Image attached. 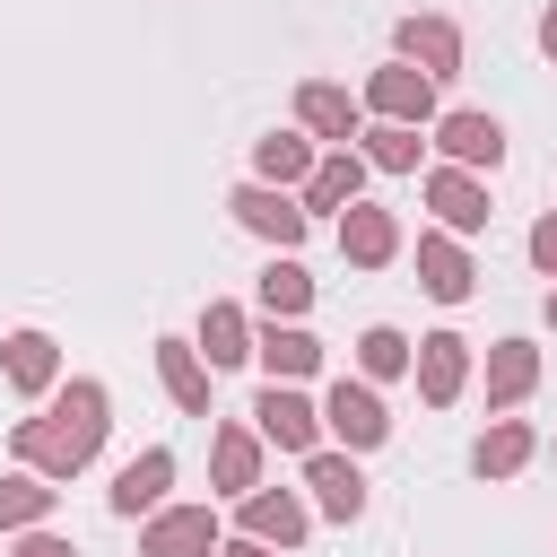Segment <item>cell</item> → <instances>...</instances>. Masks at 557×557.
<instances>
[{
    "mask_svg": "<svg viewBox=\"0 0 557 557\" xmlns=\"http://www.w3.org/2000/svg\"><path fill=\"white\" fill-rule=\"evenodd\" d=\"M104 383H70L61 400H52V418H26L9 444H17V461L26 470H44V479H70V470H87L96 461V444H104Z\"/></svg>",
    "mask_w": 557,
    "mask_h": 557,
    "instance_id": "obj_1",
    "label": "cell"
},
{
    "mask_svg": "<svg viewBox=\"0 0 557 557\" xmlns=\"http://www.w3.org/2000/svg\"><path fill=\"white\" fill-rule=\"evenodd\" d=\"M139 557H218V522H209V505H174V513H157L148 540H139Z\"/></svg>",
    "mask_w": 557,
    "mask_h": 557,
    "instance_id": "obj_2",
    "label": "cell"
},
{
    "mask_svg": "<svg viewBox=\"0 0 557 557\" xmlns=\"http://www.w3.org/2000/svg\"><path fill=\"white\" fill-rule=\"evenodd\" d=\"M235 218H244L252 235H270L278 252L305 235V200H287V191H270V183H244V191H235Z\"/></svg>",
    "mask_w": 557,
    "mask_h": 557,
    "instance_id": "obj_3",
    "label": "cell"
},
{
    "mask_svg": "<svg viewBox=\"0 0 557 557\" xmlns=\"http://www.w3.org/2000/svg\"><path fill=\"white\" fill-rule=\"evenodd\" d=\"M252 418H261V435H270V444H287V453H313V426H322V418H313V400H305V392L270 383V392L252 400Z\"/></svg>",
    "mask_w": 557,
    "mask_h": 557,
    "instance_id": "obj_4",
    "label": "cell"
},
{
    "mask_svg": "<svg viewBox=\"0 0 557 557\" xmlns=\"http://www.w3.org/2000/svg\"><path fill=\"white\" fill-rule=\"evenodd\" d=\"M400 61H418L426 78H453L461 70V26L453 17H409L400 26Z\"/></svg>",
    "mask_w": 557,
    "mask_h": 557,
    "instance_id": "obj_5",
    "label": "cell"
},
{
    "mask_svg": "<svg viewBox=\"0 0 557 557\" xmlns=\"http://www.w3.org/2000/svg\"><path fill=\"white\" fill-rule=\"evenodd\" d=\"M366 104H374L383 122H426V113H435V78H426V70H374Z\"/></svg>",
    "mask_w": 557,
    "mask_h": 557,
    "instance_id": "obj_6",
    "label": "cell"
},
{
    "mask_svg": "<svg viewBox=\"0 0 557 557\" xmlns=\"http://www.w3.org/2000/svg\"><path fill=\"white\" fill-rule=\"evenodd\" d=\"M339 252H348V261H366V270H374V261H392V252H400V218H392V209L348 200V218H339Z\"/></svg>",
    "mask_w": 557,
    "mask_h": 557,
    "instance_id": "obj_7",
    "label": "cell"
},
{
    "mask_svg": "<svg viewBox=\"0 0 557 557\" xmlns=\"http://www.w3.org/2000/svg\"><path fill=\"white\" fill-rule=\"evenodd\" d=\"M461 374H470V339H453V331H435V339H418V392L444 409V400H461Z\"/></svg>",
    "mask_w": 557,
    "mask_h": 557,
    "instance_id": "obj_8",
    "label": "cell"
},
{
    "mask_svg": "<svg viewBox=\"0 0 557 557\" xmlns=\"http://www.w3.org/2000/svg\"><path fill=\"white\" fill-rule=\"evenodd\" d=\"M435 139H444V157H453V165H496V157H505L496 113H444V122H435Z\"/></svg>",
    "mask_w": 557,
    "mask_h": 557,
    "instance_id": "obj_9",
    "label": "cell"
},
{
    "mask_svg": "<svg viewBox=\"0 0 557 557\" xmlns=\"http://www.w3.org/2000/svg\"><path fill=\"white\" fill-rule=\"evenodd\" d=\"M418 287H426L435 305H461V296H470V261H461L453 235H418Z\"/></svg>",
    "mask_w": 557,
    "mask_h": 557,
    "instance_id": "obj_10",
    "label": "cell"
},
{
    "mask_svg": "<svg viewBox=\"0 0 557 557\" xmlns=\"http://www.w3.org/2000/svg\"><path fill=\"white\" fill-rule=\"evenodd\" d=\"M322 418H331V426H339V435H348L357 453L392 435V418H383V400H374L366 383H331V409H322Z\"/></svg>",
    "mask_w": 557,
    "mask_h": 557,
    "instance_id": "obj_11",
    "label": "cell"
},
{
    "mask_svg": "<svg viewBox=\"0 0 557 557\" xmlns=\"http://www.w3.org/2000/svg\"><path fill=\"white\" fill-rule=\"evenodd\" d=\"M426 200H435V218L453 226V235H470V226H487V191L461 174V165H444V174H426Z\"/></svg>",
    "mask_w": 557,
    "mask_h": 557,
    "instance_id": "obj_12",
    "label": "cell"
},
{
    "mask_svg": "<svg viewBox=\"0 0 557 557\" xmlns=\"http://www.w3.org/2000/svg\"><path fill=\"white\" fill-rule=\"evenodd\" d=\"M252 357L270 366V383H296V374H313V366H322V339H313V331H296V322H270Z\"/></svg>",
    "mask_w": 557,
    "mask_h": 557,
    "instance_id": "obj_13",
    "label": "cell"
},
{
    "mask_svg": "<svg viewBox=\"0 0 557 557\" xmlns=\"http://www.w3.org/2000/svg\"><path fill=\"white\" fill-rule=\"evenodd\" d=\"M531 383H540V348H531V339H496V348H487V400L513 409Z\"/></svg>",
    "mask_w": 557,
    "mask_h": 557,
    "instance_id": "obj_14",
    "label": "cell"
},
{
    "mask_svg": "<svg viewBox=\"0 0 557 557\" xmlns=\"http://www.w3.org/2000/svg\"><path fill=\"white\" fill-rule=\"evenodd\" d=\"M305 479H313L322 513L357 522V505H366V479H357V461H339V453H305Z\"/></svg>",
    "mask_w": 557,
    "mask_h": 557,
    "instance_id": "obj_15",
    "label": "cell"
},
{
    "mask_svg": "<svg viewBox=\"0 0 557 557\" xmlns=\"http://www.w3.org/2000/svg\"><path fill=\"white\" fill-rule=\"evenodd\" d=\"M244 531H252V540H270V548H296V540H305V505H296L287 487H278V496H270V487H252V496H244Z\"/></svg>",
    "mask_w": 557,
    "mask_h": 557,
    "instance_id": "obj_16",
    "label": "cell"
},
{
    "mask_svg": "<svg viewBox=\"0 0 557 557\" xmlns=\"http://www.w3.org/2000/svg\"><path fill=\"white\" fill-rule=\"evenodd\" d=\"M357 183H366V165H357V148H339V157H322V165L305 174V218H313V209H348V200H357Z\"/></svg>",
    "mask_w": 557,
    "mask_h": 557,
    "instance_id": "obj_17",
    "label": "cell"
},
{
    "mask_svg": "<svg viewBox=\"0 0 557 557\" xmlns=\"http://www.w3.org/2000/svg\"><path fill=\"white\" fill-rule=\"evenodd\" d=\"M209 461H218V487H235V496L261 487V444H252V426H218Z\"/></svg>",
    "mask_w": 557,
    "mask_h": 557,
    "instance_id": "obj_18",
    "label": "cell"
},
{
    "mask_svg": "<svg viewBox=\"0 0 557 557\" xmlns=\"http://www.w3.org/2000/svg\"><path fill=\"white\" fill-rule=\"evenodd\" d=\"M165 479H174V453H139V461H122V479H113V513H148V505L165 496Z\"/></svg>",
    "mask_w": 557,
    "mask_h": 557,
    "instance_id": "obj_19",
    "label": "cell"
},
{
    "mask_svg": "<svg viewBox=\"0 0 557 557\" xmlns=\"http://www.w3.org/2000/svg\"><path fill=\"white\" fill-rule=\"evenodd\" d=\"M0 366H9L17 392H52V374H61V357H52L44 331H9V357H0Z\"/></svg>",
    "mask_w": 557,
    "mask_h": 557,
    "instance_id": "obj_20",
    "label": "cell"
},
{
    "mask_svg": "<svg viewBox=\"0 0 557 557\" xmlns=\"http://www.w3.org/2000/svg\"><path fill=\"white\" fill-rule=\"evenodd\" d=\"M296 113H305V131H322V139H348V131H357V96H348V87H322V78L296 96Z\"/></svg>",
    "mask_w": 557,
    "mask_h": 557,
    "instance_id": "obj_21",
    "label": "cell"
},
{
    "mask_svg": "<svg viewBox=\"0 0 557 557\" xmlns=\"http://www.w3.org/2000/svg\"><path fill=\"white\" fill-rule=\"evenodd\" d=\"M157 374H165L174 409H209V374H200V357H191L183 339H157Z\"/></svg>",
    "mask_w": 557,
    "mask_h": 557,
    "instance_id": "obj_22",
    "label": "cell"
},
{
    "mask_svg": "<svg viewBox=\"0 0 557 557\" xmlns=\"http://www.w3.org/2000/svg\"><path fill=\"white\" fill-rule=\"evenodd\" d=\"M200 348H209V366H235V357H252V331H244V313H235V305H209V313H200Z\"/></svg>",
    "mask_w": 557,
    "mask_h": 557,
    "instance_id": "obj_23",
    "label": "cell"
},
{
    "mask_svg": "<svg viewBox=\"0 0 557 557\" xmlns=\"http://www.w3.org/2000/svg\"><path fill=\"white\" fill-rule=\"evenodd\" d=\"M52 513V487H44V470H17V479H0V531H17V522H44Z\"/></svg>",
    "mask_w": 557,
    "mask_h": 557,
    "instance_id": "obj_24",
    "label": "cell"
},
{
    "mask_svg": "<svg viewBox=\"0 0 557 557\" xmlns=\"http://www.w3.org/2000/svg\"><path fill=\"white\" fill-rule=\"evenodd\" d=\"M522 461H531V426H522V418H505L496 435H479V470H487V479H513Z\"/></svg>",
    "mask_w": 557,
    "mask_h": 557,
    "instance_id": "obj_25",
    "label": "cell"
},
{
    "mask_svg": "<svg viewBox=\"0 0 557 557\" xmlns=\"http://www.w3.org/2000/svg\"><path fill=\"white\" fill-rule=\"evenodd\" d=\"M261 305H270V322H278V313H305V305H313V278H305L296 261H270V270H261Z\"/></svg>",
    "mask_w": 557,
    "mask_h": 557,
    "instance_id": "obj_26",
    "label": "cell"
},
{
    "mask_svg": "<svg viewBox=\"0 0 557 557\" xmlns=\"http://www.w3.org/2000/svg\"><path fill=\"white\" fill-rule=\"evenodd\" d=\"M366 157L392 165V174H409V165H418V122H383V131H366Z\"/></svg>",
    "mask_w": 557,
    "mask_h": 557,
    "instance_id": "obj_27",
    "label": "cell"
},
{
    "mask_svg": "<svg viewBox=\"0 0 557 557\" xmlns=\"http://www.w3.org/2000/svg\"><path fill=\"white\" fill-rule=\"evenodd\" d=\"M252 157H261V174H270V183H296V174H313V157H305V139H296V131H270Z\"/></svg>",
    "mask_w": 557,
    "mask_h": 557,
    "instance_id": "obj_28",
    "label": "cell"
},
{
    "mask_svg": "<svg viewBox=\"0 0 557 557\" xmlns=\"http://www.w3.org/2000/svg\"><path fill=\"white\" fill-rule=\"evenodd\" d=\"M357 366H366V374H409V339H400V331H366V339H357Z\"/></svg>",
    "mask_w": 557,
    "mask_h": 557,
    "instance_id": "obj_29",
    "label": "cell"
},
{
    "mask_svg": "<svg viewBox=\"0 0 557 557\" xmlns=\"http://www.w3.org/2000/svg\"><path fill=\"white\" fill-rule=\"evenodd\" d=\"M531 261H540V270H557V209L531 226Z\"/></svg>",
    "mask_w": 557,
    "mask_h": 557,
    "instance_id": "obj_30",
    "label": "cell"
},
{
    "mask_svg": "<svg viewBox=\"0 0 557 557\" xmlns=\"http://www.w3.org/2000/svg\"><path fill=\"white\" fill-rule=\"evenodd\" d=\"M17 557H78V548H70V540H52V531H35V540H26Z\"/></svg>",
    "mask_w": 557,
    "mask_h": 557,
    "instance_id": "obj_31",
    "label": "cell"
},
{
    "mask_svg": "<svg viewBox=\"0 0 557 557\" xmlns=\"http://www.w3.org/2000/svg\"><path fill=\"white\" fill-rule=\"evenodd\" d=\"M218 557H270V540H235V548H218Z\"/></svg>",
    "mask_w": 557,
    "mask_h": 557,
    "instance_id": "obj_32",
    "label": "cell"
},
{
    "mask_svg": "<svg viewBox=\"0 0 557 557\" xmlns=\"http://www.w3.org/2000/svg\"><path fill=\"white\" fill-rule=\"evenodd\" d=\"M540 44H548V52H557V9H548V17H540Z\"/></svg>",
    "mask_w": 557,
    "mask_h": 557,
    "instance_id": "obj_33",
    "label": "cell"
},
{
    "mask_svg": "<svg viewBox=\"0 0 557 557\" xmlns=\"http://www.w3.org/2000/svg\"><path fill=\"white\" fill-rule=\"evenodd\" d=\"M548 322H557V296H548Z\"/></svg>",
    "mask_w": 557,
    "mask_h": 557,
    "instance_id": "obj_34",
    "label": "cell"
}]
</instances>
